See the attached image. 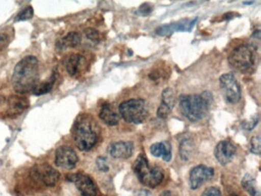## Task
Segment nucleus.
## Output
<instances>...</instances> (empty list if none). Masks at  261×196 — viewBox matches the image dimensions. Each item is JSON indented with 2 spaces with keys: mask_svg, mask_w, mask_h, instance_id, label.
Here are the masks:
<instances>
[{
  "mask_svg": "<svg viewBox=\"0 0 261 196\" xmlns=\"http://www.w3.org/2000/svg\"><path fill=\"white\" fill-rule=\"evenodd\" d=\"M39 60L33 55H29L15 67L12 78L13 89L21 94L30 93L39 84Z\"/></svg>",
  "mask_w": 261,
  "mask_h": 196,
  "instance_id": "obj_1",
  "label": "nucleus"
},
{
  "mask_svg": "<svg viewBox=\"0 0 261 196\" xmlns=\"http://www.w3.org/2000/svg\"><path fill=\"white\" fill-rule=\"evenodd\" d=\"M99 127L92 117L84 114L79 116L74 122L72 136L79 150L88 151L97 143Z\"/></svg>",
  "mask_w": 261,
  "mask_h": 196,
  "instance_id": "obj_2",
  "label": "nucleus"
},
{
  "mask_svg": "<svg viewBox=\"0 0 261 196\" xmlns=\"http://www.w3.org/2000/svg\"><path fill=\"white\" fill-rule=\"evenodd\" d=\"M212 101V95L208 92L202 94L181 95L179 98L181 113L192 122L201 120L207 116Z\"/></svg>",
  "mask_w": 261,
  "mask_h": 196,
  "instance_id": "obj_3",
  "label": "nucleus"
},
{
  "mask_svg": "<svg viewBox=\"0 0 261 196\" xmlns=\"http://www.w3.org/2000/svg\"><path fill=\"white\" fill-rule=\"evenodd\" d=\"M256 48L254 46L241 44L235 47L228 57V63L232 68L241 73H249L256 65Z\"/></svg>",
  "mask_w": 261,
  "mask_h": 196,
  "instance_id": "obj_4",
  "label": "nucleus"
},
{
  "mask_svg": "<svg viewBox=\"0 0 261 196\" xmlns=\"http://www.w3.org/2000/svg\"><path fill=\"white\" fill-rule=\"evenodd\" d=\"M133 169L139 181L145 186L155 188L163 182L164 174L163 170L156 166H151L144 156H139L133 165Z\"/></svg>",
  "mask_w": 261,
  "mask_h": 196,
  "instance_id": "obj_5",
  "label": "nucleus"
},
{
  "mask_svg": "<svg viewBox=\"0 0 261 196\" xmlns=\"http://www.w3.org/2000/svg\"><path fill=\"white\" fill-rule=\"evenodd\" d=\"M120 116L129 124H142L148 116V105L141 98L123 101L119 106Z\"/></svg>",
  "mask_w": 261,
  "mask_h": 196,
  "instance_id": "obj_6",
  "label": "nucleus"
},
{
  "mask_svg": "<svg viewBox=\"0 0 261 196\" xmlns=\"http://www.w3.org/2000/svg\"><path fill=\"white\" fill-rule=\"evenodd\" d=\"M219 81L226 101L232 104L239 102L241 98V87L234 75L230 73L224 74L221 75Z\"/></svg>",
  "mask_w": 261,
  "mask_h": 196,
  "instance_id": "obj_7",
  "label": "nucleus"
},
{
  "mask_svg": "<svg viewBox=\"0 0 261 196\" xmlns=\"http://www.w3.org/2000/svg\"><path fill=\"white\" fill-rule=\"evenodd\" d=\"M33 180L45 186H55L59 182L60 173L48 164L36 165L31 170Z\"/></svg>",
  "mask_w": 261,
  "mask_h": 196,
  "instance_id": "obj_8",
  "label": "nucleus"
},
{
  "mask_svg": "<svg viewBox=\"0 0 261 196\" xmlns=\"http://www.w3.org/2000/svg\"><path fill=\"white\" fill-rule=\"evenodd\" d=\"M79 157L71 147L62 145L56 152V164L57 166L67 170L73 169L76 166Z\"/></svg>",
  "mask_w": 261,
  "mask_h": 196,
  "instance_id": "obj_9",
  "label": "nucleus"
},
{
  "mask_svg": "<svg viewBox=\"0 0 261 196\" xmlns=\"http://www.w3.org/2000/svg\"><path fill=\"white\" fill-rule=\"evenodd\" d=\"M68 179L74 182L81 194L83 196H96L97 188L91 177L84 173H75L68 176Z\"/></svg>",
  "mask_w": 261,
  "mask_h": 196,
  "instance_id": "obj_10",
  "label": "nucleus"
},
{
  "mask_svg": "<svg viewBox=\"0 0 261 196\" xmlns=\"http://www.w3.org/2000/svg\"><path fill=\"white\" fill-rule=\"evenodd\" d=\"M214 169L204 165H198L194 167L189 174V184L193 190L199 188L204 182L210 180L214 176Z\"/></svg>",
  "mask_w": 261,
  "mask_h": 196,
  "instance_id": "obj_11",
  "label": "nucleus"
},
{
  "mask_svg": "<svg viewBox=\"0 0 261 196\" xmlns=\"http://www.w3.org/2000/svg\"><path fill=\"white\" fill-rule=\"evenodd\" d=\"M235 154H236V147L230 141H221L215 147V157L221 165H225L231 162Z\"/></svg>",
  "mask_w": 261,
  "mask_h": 196,
  "instance_id": "obj_12",
  "label": "nucleus"
},
{
  "mask_svg": "<svg viewBox=\"0 0 261 196\" xmlns=\"http://www.w3.org/2000/svg\"><path fill=\"white\" fill-rule=\"evenodd\" d=\"M196 21L197 18H195V19H183L171 24H164L156 29V33L164 36L175 32H190Z\"/></svg>",
  "mask_w": 261,
  "mask_h": 196,
  "instance_id": "obj_13",
  "label": "nucleus"
},
{
  "mask_svg": "<svg viewBox=\"0 0 261 196\" xmlns=\"http://www.w3.org/2000/svg\"><path fill=\"white\" fill-rule=\"evenodd\" d=\"M134 145L131 141L114 142L108 148V153L115 159H128L134 153Z\"/></svg>",
  "mask_w": 261,
  "mask_h": 196,
  "instance_id": "obj_14",
  "label": "nucleus"
},
{
  "mask_svg": "<svg viewBox=\"0 0 261 196\" xmlns=\"http://www.w3.org/2000/svg\"><path fill=\"white\" fill-rule=\"evenodd\" d=\"M30 101L27 97L19 96H12L8 101V115L17 116L22 114L28 109Z\"/></svg>",
  "mask_w": 261,
  "mask_h": 196,
  "instance_id": "obj_15",
  "label": "nucleus"
},
{
  "mask_svg": "<svg viewBox=\"0 0 261 196\" xmlns=\"http://www.w3.org/2000/svg\"><path fill=\"white\" fill-rule=\"evenodd\" d=\"M99 116L105 124L108 126H115L119 124L120 116L111 104H105L100 109Z\"/></svg>",
  "mask_w": 261,
  "mask_h": 196,
  "instance_id": "obj_16",
  "label": "nucleus"
},
{
  "mask_svg": "<svg viewBox=\"0 0 261 196\" xmlns=\"http://www.w3.org/2000/svg\"><path fill=\"white\" fill-rule=\"evenodd\" d=\"M85 58L82 55L73 54L65 61V69L70 76H75L85 64Z\"/></svg>",
  "mask_w": 261,
  "mask_h": 196,
  "instance_id": "obj_17",
  "label": "nucleus"
},
{
  "mask_svg": "<svg viewBox=\"0 0 261 196\" xmlns=\"http://www.w3.org/2000/svg\"><path fill=\"white\" fill-rule=\"evenodd\" d=\"M82 42V35L79 32H70L56 43V47L59 50L64 51L68 48H74Z\"/></svg>",
  "mask_w": 261,
  "mask_h": 196,
  "instance_id": "obj_18",
  "label": "nucleus"
},
{
  "mask_svg": "<svg viewBox=\"0 0 261 196\" xmlns=\"http://www.w3.org/2000/svg\"><path fill=\"white\" fill-rule=\"evenodd\" d=\"M150 152L155 157H161L166 162L172 159V148L168 142H155L150 146Z\"/></svg>",
  "mask_w": 261,
  "mask_h": 196,
  "instance_id": "obj_19",
  "label": "nucleus"
},
{
  "mask_svg": "<svg viewBox=\"0 0 261 196\" xmlns=\"http://www.w3.org/2000/svg\"><path fill=\"white\" fill-rule=\"evenodd\" d=\"M56 80V74L53 73L51 78L48 81H45V82L39 83L37 84L34 90H33V93L36 96H40V95L45 94V93H49L54 86L55 82Z\"/></svg>",
  "mask_w": 261,
  "mask_h": 196,
  "instance_id": "obj_20",
  "label": "nucleus"
},
{
  "mask_svg": "<svg viewBox=\"0 0 261 196\" xmlns=\"http://www.w3.org/2000/svg\"><path fill=\"white\" fill-rule=\"evenodd\" d=\"M242 186L250 195L258 196V191L255 185L254 179L250 175H246L243 178Z\"/></svg>",
  "mask_w": 261,
  "mask_h": 196,
  "instance_id": "obj_21",
  "label": "nucleus"
},
{
  "mask_svg": "<svg viewBox=\"0 0 261 196\" xmlns=\"http://www.w3.org/2000/svg\"><path fill=\"white\" fill-rule=\"evenodd\" d=\"M192 150H193V145L192 142L189 139H185L180 143L179 153L180 157L182 160H189L192 155Z\"/></svg>",
  "mask_w": 261,
  "mask_h": 196,
  "instance_id": "obj_22",
  "label": "nucleus"
},
{
  "mask_svg": "<svg viewBox=\"0 0 261 196\" xmlns=\"http://www.w3.org/2000/svg\"><path fill=\"white\" fill-rule=\"evenodd\" d=\"M161 104L167 106L168 107L172 110L175 104V96L172 89L166 88L163 90V94H162Z\"/></svg>",
  "mask_w": 261,
  "mask_h": 196,
  "instance_id": "obj_23",
  "label": "nucleus"
},
{
  "mask_svg": "<svg viewBox=\"0 0 261 196\" xmlns=\"http://www.w3.org/2000/svg\"><path fill=\"white\" fill-rule=\"evenodd\" d=\"M34 15V9L31 6H27V8L21 11L16 18L15 21H25V20L31 19Z\"/></svg>",
  "mask_w": 261,
  "mask_h": 196,
  "instance_id": "obj_24",
  "label": "nucleus"
},
{
  "mask_svg": "<svg viewBox=\"0 0 261 196\" xmlns=\"http://www.w3.org/2000/svg\"><path fill=\"white\" fill-rule=\"evenodd\" d=\"M250 152L253 154H260V137L259 136H253L250 142Z\"/></svg>",
  "mask_w": 261,
  "mask_h": 196,
  "instance_id": "obj_25",
  "label": "nucleus"
},
{
  "mask_svg": "<svg viewBox=\"0 0 261 196\" xmlns=\"http://www.w3.org/2000/svg\"><path fill=\"white\" fill-rule=\"evenodd\" d=\"M85 34L87 38L91 41H94V42H98L100 41V33L96 29H92V28H88V29H85Z\"/></svg>",
  "mask_w": 261,
  "mask_h": 196,
  "instance_id": "obj_26",
  "label": "nucleus"
},
{
  "mask_svg": "<svg viewBox=\"0 0 261 196\" xmlns=\"http://www.w3.org/2000/svg\"><path fill=\"white\" fill-rule=\"evenodd\" d=\"M96 164H97L98 169L103 172V173H106L109 170L108 161H107L106 158L103 157V156L97 158V160H96Z\"/></svg>",
  "mask_w": 261,
  "mask_h": 196,
  "instance_id": "obj_27",
  "label": "nucleus"
},
{
  "mask_svg": "<svg viewBox=\"0 0 261 196\" xmlns=\"http://www.w3.org/2000/svg\"><path fill=\"white\" fill-rule=\"evenodd\" d=\"M152 6L151 5L148 4V3H145V4L142 5L138 10L136 12V13L140 15H143V16H146V15H149L152 12Z\"/></svg>",
  "mask_w": 261,
  "mask_h": 196,
  "instance_id": "obj_28",
  "label": "nucleus"
},
{
  "mask_svg": "<svg viewBox=\"0 0 261 196\" xmlns=\"http://www.w3.org/2000/svg\"><path fill=\"white\" fill-rule=\"evenodd\" d=\"M201 196H221V192L216 187H209L203 191Z\"/></svg>",
  "mask_w": 261,
  "mask_h": 196,
  "instance_id": "obj_29",
  "label": "nucleus"
},
{
  "mask_svg": "<svg viewBox=\"0 0 261 196\" xmlns=\"http://www.w3.org/2000/svg\"><path fill=\"white\" fill-rule=\"evenodd\" d=\"M10 42V38L8 34L0 32V51L5 49Z\"/></svg>",
  "mask_w": 261,
  "mask_h": 196,
  "instance_id": "obj_30",
  "label": "nucleus"
},
{
  "mask_svg": "<svg viewBox=\"0 0 261 196\" xmlns=\"http://www.w3.org/2000/svg\"><path fill=\"white\" fill-rule=\"evenodd\" d=\"M258 122V116H254L248 122H244L242 124V127H244V130H251L254 128L255 126L256 125Z\"/></svg>",
  "mask_w": 261,
  "mask_h": 196,
  "instance_id": "obj_31",
  "label": "nucleus"
},
{
  "mask_svg": "<svg viewBox=\"0 0 261 196\" xmlns=\"http://www.w3.org/2000/svg\"><path fill=\"white\" fill-rule=\"evenodd\" d=\"M149 192L147 190L140 189L134 191L131 196H149Z\"/></svg>",
  "mask_w": 261,
  "mask_h": 196,
  "instance_id": "obj_32",
  "label": "nucleus"
},
{
  "mask_svg": "<svg viewBox=\"0 0 261 196\" xmlns=\"http://www.w3.org/2000/svg\"><path fill=\"white\" fill-rule=\"evenodd\" d=\"M160 196H175L173 193L171 192L170 191H165L164 192L162 193Z\"/></svg>",
  "mask_w": 261,
  "mask_h": 196,
  "instance_id": "obj_33",
  "label": "nucleus"
},
{
  "mask_svg": "<svg viewBox=\"0 0 261 196\" xmlns=\"http://www.w3.org/2000/svg\"><path fill=\"white\" fill-rule=\"evenodd\" d=\"M252 3H253V2H247V3H245V2H244V4L250 5V4H252Z\"/></svg>",
  "mask_w": 261,
  "mask_h": 196,
  "instance_id": "obj_34",
  "label": "nucleus"
},
{
  "mask_svg": "<svg viewBox=\"0 0 261 196\" xmlns=\"http://www.w3.org/2000/svg\"><path fill=\"white\" fill-rule=\"evenodd\" d=\"M3 97L1 95H0V104H2Z\"/></svg>",
  "mask_w": 261,
  "mask_h": 196,
  "instance_id": "obj_35",
  "label": "nucleus"
}]
</instances>
